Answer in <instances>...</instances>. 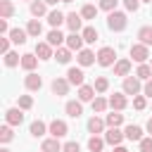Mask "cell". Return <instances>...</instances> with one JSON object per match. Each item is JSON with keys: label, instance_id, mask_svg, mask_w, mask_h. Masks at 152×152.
Masks as SVG:
<instances>
[{"label": "cell", "instance_id": "1", "mask_svg": "<svg viewBox=\"0 0 152 152\" xmlns=\"http://www.w3.org/2000/svg\"><path fill=\"white\" fill-rule=\"evenodd\" d=\"M126 26H128V17H126L124 12L114 10V12L107 14V28H109V31H116V33H119V31H124Z\"/></svg>", "mask_w": 152, "mask_h": 152}, {"label": "cell", "instance_id": "2", "mask_svg": "<svg viewBox=\"0 0 152 152\" xmlns=\"http://www.w3.org/2000/svg\"><path fill=\"white\" fill-rule=\"evenodd\" d=\"M116 62H119V59H116V50H114V48L104 45V48L97 50V64H100V66H114Z\"/></svg>", "mask_w": 152, "mask_h": 152}, {"label": "cell", "instance_id": "3", "mask_svg": "<svg viewBox=\"0 0 152 152\" xmlns=\"http://www.w3.org/2000/svg\"><path fill=\"white\" fill-rule=\"evenodd\" d=\"M131 59L133 62H138V64H147V59H150V48L147 45H142V43H135V45H131Z\"/></svg>", "mask_w": 152, "mask_h": 152}, {"label": "cell", "instance_id": "4", "mask_svg": "<svg viewBox=\"0 0 152 152\" xmlns=\"http://www.w3.org/2000/svg\"><path fill=\"white\" fill-rule=\"evenodd\" d=\"M66 81L76 88L86 86V74H83V66H69L66 69Z\"/></svg>", "mask_w": 152, "mask_h": 152}, {"label": "cell", "instance_id": "5", "mask_svg": "<svg viewBox=\"0 0 152 152\" xmlns=\"http://www.w3.org/2000/svg\"><path fill=\"white\" fill-rule=\"evenodd\" d=\"M48 133H50L52 138H64V135L69 133V126H66L64 119H52V121L48 124Z\"/></svg>", "mask_w": 152, "mask_h": 152}, {"label": "cell", "instance_id": "6", "mask_svg": "<svg viewBox=\"0 0 152 152\" xmlns=\"http://www.w3.org/2000/svg\"><path fill=\"white\" fill-rule=\"evenodd\" d=\"M140 90H142V86H140V78L138 76H126L124 78V88H121V93H126V95H140Z\"/></svg>", "mask_w": 152, "mask_h": 152}, {"label": "cell", "instance_id": "7", "mask_svg": "<svg viewBox=\"0 0 152 152\" xmlns=\"http://www.w3.org/2000/svg\"><path fill=\"white\" fill-rule=\"evenodd\" d=\"M52 95H57V97H64V95H69V88H71V83L66 81V76H57L55 81H52Z\"/></svg>", "mask_w": 152, "mask_h": 152}, {"label": "cell", "instance_id": "8", "mask_svg": "<svg viewBox=\"0 0 152 152\" xmlns=\"http://www.w3.org/2000/svg\"><path fill=\"white\" fill-rule=\"evenodd\" d=\"M109 107H112V112H124V109L128 107V95H126V93H114V95H109Z\"/></svg>", "mask_w": 152, "mask_h": 152}, {"label": "cell", "instance_id": "9", "mask_svg": "<svg viewBox=\"0 0 152 152\" xmlns=\"http://www.w3.org/2000/svg\"><path fill=\"white\" fill-rule=\"evenodd\" d=\"M5 124H10V126H21V124H24V109L10 107V109L5 112Z\"/></svg>", "mask_w": 152, "mask_h": 152}, {"label": "cell", "instance_id": "10", "mask_svg": "<svg viewBox=\"0 0 152 152\" xmlns=\"http://www.w3.org/2000/svg\"><path fill=\"white\" fill-rule=\"evenodd\" d=\"M66 28H69L71 33H81V31H83V17L76 14V12H69V14H66Z\"/></svg>", "mask_w": 152, "mask_h": 152}, {"label": "cell", "instance_id": "11", "mask_svg": "<svg viewBox=\"0 0 152 152\" xmlns=\"http://www.w3.org/2000/svg\"><path fill=\"white\" fill-rule=\"evenodd\" d=\"M33 52H36V57H38V59H43V62L55 57V52H52V45H50L48 40H40V43H36V50H33Z\"/></svg>", "mask_w": 152, "mask_h": 152}, {"label": "cell", "instance_id": "12", "mask_svg": "<svg viewBox=\"0 0 152 152\" xmlns=\"http://www.w3.org/2000/svg\"><path fill=\"white\" fill-rule=\"evenodd\" d=\"M76 62H78V66H90V64H95V62H97V55H95L93 50L83 48L81 52H76Z\"/></svg>", "mask_w": 152, "mask_h": 152}, {"label": "cell", "instance_id": "13", "mask_svg": "<svg viewBox=\"0 0 152 152\" xmlns=\"http://www.w3.org/2000/svg\"><path fill=\"white\" fill-rule=\"evenodd\" d=\"M45 40L57 50V48H62V43H66V36H64L59 28H50V31H48V36H45Z\"/></svg>", "mask_w": 152, "mask_h": 152}, {"label": "cell", "instance_id": "14", "mask_svg": "<svg viewBox=\"0 0 152 152\" xmlns=\"http://www.w3.org/2000/svg\"><path fill=\"white\" fill-rule=\"evenodd\" d=\"M24 86H26V90L36 93V90H40V88H43V78H40L36 71H28V74H26V78H24Z\"/></svg>", "mask_w": 152, "mask_h": 152}, {"label": "cell", "instance_id": "15", "mask_svg": "<svg viewBox=\"0 0 152 152\" xmlns=\"http://www.w3.org/2000/svg\"><path fill=\"white\" fill-rule=\"evenodd\" d=\"M124 138H126V135H124V131H119V128H107V131H104V142L112 145V147L121 145Z\"/></svg>", "mask_w": 152, "mask_h": 152}, {"label": "cell", "instance_id": "16", "mask_svg": "<svg viewBox=\"0 0 152 152\" xmlns=\"http://www.w3.org/2000/svg\"><path fill=\"white\" fill-rule=\"evenodd\" d=\"M124 135H126V140H131V142H140L145 135H142V128L140 126H135V124H128L126 128H124Z\"/></svg>", "mask_w": 152, "mask_h": 152}, {"label": "cell", "instance_id": "17", "mask_svg": "<svg viewBox=\"0 0 152 152\" xmlns=\"http://www.w3.org/2000/svg\"><path fill=\"white\" fill-rule=\"evenodd\" d=\"M83 43H86V40H83L81 33H69V36H66V48H69L71 52H81V50H83Z\"/></svg>", "mask_w": 152, "mask_h": 152}, {"label": "cell", "instance_id": "18", "mask_svg": "<svg viewBox=\"0 0 152 152\" xmlns=\"http://www.w3.org/2000/svg\"><path fill=\"white\" fill-rule=\"evenodd\" d=\"M64 112H66L71 119H78V116L83 114V102H81V100H69V102L64 104Z\"/></svg>", "mask_w": 152, "mask_h": 152}, {"label": "cell", "instance_id": "19", "mask_svg": "<svg viewBox=\"0 0 152 152\" xmlns=\"http://www.w3.org/2000/svg\"><path fill=\"white\" fill-rule=\"evenodd\" d=\"M48 24H50L52 28H59L62 24H66V14H62L59 10H50V12H48Z\"/></svg>", "mask_w": 152, "mask_h": 152}, {"label": "cell", "instance_id": "20", "mask_svg": "<svg viewBox=\"0 0 152 152\" xmlns=\"http://www.w3.org/2000/svg\"><path fill=\"white\" fill-rule=\"evenodd\" d=\"M131 66H133V62H131V59H126V57H124V59H119V62L114 64V76H124V78H126V76H131Z\"/></svg>", "mask_w": 152, "mask_h": 152}, {"label": "cell", "instance_id": "21", "mask_svg": "<svg viewBox=\"0 0 152 152\" xmlns=\"http://www.w3.org/2000/svg\"><path fill=\"white\" fill-rule=\"evenodd\" d=\"M104 128H107L104 119H100V116H90L88 119V133L97 135V133H104Z\"/></svg>", "mask_w": 152, "mask_h": 152}, {"label": "cell", "instance_id": "22", "mask_svg": "<svg viewBox=\"0 0 152 152\" xmlns=\"http://www.w3.org/2000/svg\"><path fill=\"white\" fill-rule=\"evenodd\" d=\"M24 71H33L36 66H38V57H36V52H26V55H21V64H19Z\"/></svg>", "mask_w": 152, "mask_h": 152}, {"label": "cell", "instance_id": "23", "mask_svg": "<svg viewBox=\"0 0 152 152\" xmlns=\"http://www.w3.org/2000/svg\"><path fill=\"white\" fill-rule=\"evenodd\" d=\"M28 133H31L33 138H43V135L48 133V124H45V121H40V119H36V121L28 126Z\"/></svg>", "mask_w": 152, "mask_h": 152}, {"label": "cell", "instance_id": "24", "mask_svg": "<svg viewBox=\"0 0 152 152\" xmlns=\"http://www.w3.org/2000/svg\"><path fill=\"white\" fill-rule=\"evenodd\" d=\"M62 142H59V138H48V140H43V145H40V152H62Z\"/></svg>", "mask_w": 152, "mask_h": 152}, {"label": "cell", "instance_id": "25", "mask_svg": "<svg viewBox=\"0 0 152 152\" xmlns=\"http://www.w3.org/2000/svg\"><path fill=\"white\" fill-rule=\"evenodd\" d=\"M95 97H97V95H95V88H93V86L86 83V86L78 88V100H81V102H93Z\"/></svg>", "mask_w": 152, "mask_h": 152}, {"label": "cell", "instance_id": "26", "mask_svg": "<svg viewBox=\"0 0 152 152\" xmlns=\"http://www.w3.org/2000/svg\"><path fill=\"white\" fill-rule=\"evenodd\" d=\"M14 2L12 0H0V19H12L14 17Z\"/></svg>", "mask_w": 152, "mask_h": 152}, {"label": "cell", "instance_id": "27", "mask_svg": "<svg viewBox=\"0 0 152 152\" xmlns=\"http://www.w3.org/2000/svg\"><path fill=\"white\" fill-rule=\"evenodd\" d=\"M26 33H28V38H38V36L43 33V24H40L38 19H28V24H26Z\"/></svg>", "mask_w": 152, "mask_h": 152}, {"label": "cell", "instance_id": "28", "mask_svg": "<svg viewBox=\"0 0 152 152\" xmlns=\"http://www.w3.org/2000/svg\"><path fill=\"white\" fill-rule=\"evenodd\" d=\"M26 38H28L26 28H12V31H10V40H12L14 45H24Z\"/></svg>", "mask_w": 152, "mask_h": 152}, {"label": "cell", "instance_id": "29", "mask_svg": "<svg viewBox=\"0 0 152 152\" xmlns=\"http://www.w3.org/2000/svg\"><path fill=\"white\" fill-rule=\"evenodd\" d=\"M104 124H107V128H119L124 124V114L121 112H112V114L104 116Z\"/></svg>", "mask_w": 152, "mask_h": 152}, {"label": "cell", "instance_id": "30", "mask_svg": "<svg viewBox=\"0 0 152 152\" xmlns=\"http://www.w3.org/2000/svg\"><path fill=\"white\" fill-rule=\"evenodd\" d=\"M31 14L38 19V17H48V5L43 0H33L31 2Z\"/></svg>", "mask_w": 152, "mask_h": 152}, {"label": "cell", "instance_id": "31", "mask_svg": "<svg viewBox=\"0 0 152 152\" xmlns=\"http://www.w3.org/2000/svg\"><path fill=\"white\" fill-rule=\"evenodd\" d=\"M97 10H100V7H95V5H90V2H88V5H83V7H81V12H78V14L83 17V21H90V19H95V17H97Z\"/></svg>", "mask_w": 152, "mask_h": 152}, {"label": "cell", "instance_id": "32", "mask_svg": "<svg viewBox=\"0 0 152 152\" xmlns=\"http://www.w3.org/2000/svg\"><path fill=\"white\" fill-rule=\"evenodd\" d=\"M138 38H140V43L142 45H152V26H140L138 28Z\"/></svg>", "mask_w": 152, "mask_h": 152}, {"label": "cell", "instance_id": "33", "mask_svg": "<svg viewBox=\"0 0 152 152\" xmlns=\"http://www.w3.org/2000/svg\"><path fill=\"white\" fill-rule=\"evenodd\" d=\"M55 59H57L59 64H69V62H71V50H69V48H57V50H55Z\"/></svg>", "mask_w": 152, "mask_h": 152}, {"label": "cell", "instance_id": "34", "mask_svg": "<svg viewBox=\"0 0 152 152\" xmlns=\"http://www.w3.org/2000/svg\"><path fill=\"white\" fill-rule=\"evenodd\" d=\"M102 147H104V138H100V135H90L88 138V150L90 152H102Z\"/></svg>", "mask_w": 152, "mask_h": 152}, {"label": "cell", "instance_id": "35", "mask_svg": "<svg viewBox=\"0 0 152 152\" xmlns=\"http://www.w3.org/2000/svg\"><path fill=\"white\" fill-rule=\"evenodd\" d=\"M135 76H138L140 81H150V78H152V66H150V64H138Z\"/></svg>", "mask_w": 152, "mask_h": 152}, {"label": "cell", "instance_id": "36", "mask_svg": "<svg viewBox=\"0 0 152 152\" xmlns=\"http://www.w3.org/2000/svg\"><path fill=\"white\" fill-rule=\"evenodd\" d=\"M81 36H83V40H86V43H95V40L100 38V36H97V28H95V26H86V28L81 31Z\"/></svg>", "mask_w": 152, "mask_h": 152}, {"label": "cell", "instance_id": "37", "mask_svg": "<svg viewBox=\"0 0 152 152\" xmlns=\"http://www.w3.org/2000/svg\"><path fill=\"white\" fill-rule=\"evenodd\" d=\"M93 88H95V93H107L109 90V78L107 76H97L95 83H93Z\"/></svg>", "mask_w": 152, "mask_h": 152}, {"label": "cell", "instance_id": "38", "mask_svg": "<svg viewBox=\"0 0 152 152\" xmlns=\"http://www.w3.org/2000/svg\"><path fill=\"white\" fill-rule=\"evenodd\" d=\"M90 104H93V112L102 114V112H104V109L109 107V100H107V97H100V95H97V97H95V100H93Z\"/></svg>", "mask_w": 152, "mask_h": 152}, {"label": "cell", "instance_id": "39", "mask_svg": "<svg viewBox=\"0 0 152 152\" xmlns=\"http://www.w3.org/2000/svg\"><path fill=\"white\" fill-rule=\"evenodd\" d=\"M12 138H14V131H12V126H10V124H5V126L0 128V142H2V145H7V142H12Z\"/></svg>", "mask_w": 152, "mask_h": 152}, {"label": "cell", "instance_id": "40", "mask_svg": "<svg viewBox=\"0 0 152 152\" xmlns=\"http://www.w3.org/2000/svg\"><path fill=\"white\" fill-rule=\"evenodd\" d=\"M19 64H21L19 52H12V50H10V52L5 55V66H10V69H12V66H19Z\"/></svg>", "mask_w": 152, "mask_h": 152}, {"label": "cell", "instance_id": "41", "mask_svg": "<svg viewBox=\"0 0 152 152\" xmlns=\"http://www.w3.org/2000/svg\"><path fill=\"white\" fill-rule=\"evenodd\" d=\"M17 107H19V109H24V112H28V109L33 107V97H31V95H19Z\"/></svg>", "mask_w": 152, "mask_h": 152}, {"label": "cell", "instance_id": "42", "mask_svg": "<svg viewBox=\"0 0 152 152\" xmlns=\"http://www.w3.org/2000/svg\"><path fill=\"white\" fill-rule=\"evenodd\" d=\"M145 107H147V97H145V95H135V97H133V109L142 112Z\"/></svg>", "mask_w": 152, "mask_h": 152}, {"label": "cell", "instance_id": "43", "mask_svg": "<svg viewBox=\"0 0 152 152\" xmlns=\"http://www.w3.org/2000/svg\"><path fill=\"white\" fill-rule=\"evenodd\" d=\"M116 2H119V0H100V5H97V7H100V10H104V12L109 14V12H114V10H116Z\"/></svg>", "mask_w": 152, "mask_h": 152}, {"label": "cell", "instance_id": "44", "mask_svg": "<svg viewBox=\"0 0 152 152\" xmlns=\"http://www.w3.org/2000/svg\"><path fill=\"white\" fill-rule=\"evenodd\" d=\"M140 152H152V135H147V138H142L140 142Z\"/></svg>", "mask_w": 152, "mask_h": 152}, {"label": "cell", "instance_id": "45", "mask_svg": "<svg viewBox=\"0 0 152 152\" xmlns=\"http://www.w3.org/2000/svg\"><path fill=\"white\" fill-rule=\"evenodd\" d=\"M62 152H81V145H78L76 140H69V142H64Z\"/></svg>", "mask_w": 152, "mask_h": 152}, {"label": "cell", "instance_id": "46", "mask_svg": "<svg viewBox=\"0 0 152 152\" xmlns=\"http://www.w3.org/2000/svg\"><path fill=\"white\" fill-rule=\"evenodd\" d=\"M124 7L128 12H138L140 10V0H124Z\"/></svg>", "mask_w": 152, "mask_h": 152}, {"label": "cell", "instance_id": "47", "mask_svg": "<svg viewBox=\"0 0 152 152\" xmlns=\"http://www.w3.org/2000/svg\"><path fill=\"white\" fill-rule=\"evenodd\" d=\"M10 43H12V40H10V36H2V38H0V52H2V55H7V52H10Z\"/></svg>", "mask_w": 152, "mask_h": 152}, {"label": "cell", "instance_id": "48", "mask_svg": "<svg viewBox=\"0 0 152 152\" xmlns=\"http://www.w3.org/2000/svg\"><path fill=\"white\" fill-rule=\"evenodd\" d=\"M10 26H7V19H0V36H10Z\"/></svg>", "mask_w": 152, "mask_h": 152}, {"label": "cell", "instance_id": "49", "mask_svg": "<svg viewBox=\"0 0 152 152\" xmlns=\"http://www.w3.org/2000/svg\"><path fill=\"white\" fill-rule=\"evenodd\" d=\"M142 95H145V97H152V78L145 81V86H142Z\"/></svg>", "mask_w": 152, "mask_h": 152}, {"label": "cell", "instance_id": "50", "mask_svg": "<svg viewBox=\"0 0 152 152\" xmlns=\"http://www.w3.org/2000/svg\"><path fill=\"white\" fill-rule=\"evenodd\" d=\"M145 128H147V133H150V135H152V116H150V119H147V126H145Z\"/></svg>", "mask_w": 152, "mask_h": 152}, {"label": "cell", "instance_id": "51", "mask_svg": "<svg viewBox=\"0 0 152 152\" xmlns=\"http://www.w3.org/2000/svg\"><path fill=\"white\" fill-rule=\"evenodd\" d=\"M114 152H128V150H126L124 145H116V147H114Z\"/></svg>", "mask_w": 152, "mask_h": 152}, {"label": "cell", "instance_id": "52", "mask_svg": "<svg viewBox=\"0 0 152 152\" xmlns=\"http://www.w3.org/2000/svg\"><path fill=\"white\" fill-rule=\"evenodd\" d=\"M45 5H57V2H62V0H43Z\"/></svg>", "mask_w": 152, "mask_h": 152}, {"label": "cell", "instance_id": "53", "mask_svg": "<svg viewBox=\"0 0 152 152\" xmlns=\"http://www.w3.org/2000/svg\"><path fill=\"white\" fill-rule=\"evenodd\" d=\"M0 152H12V150H7V147H2V150H0Z\"/></svg>", "mask_w": 152, "mask_h": 152}, {"label": "cell", "instance_id": "54", "mask_svg": "<svg viewBox=\"0 0 152 152\" xmlns=\"http://www.w3.org/2000/svg\"><path fill=\"white\" fill-rule=\"evenodd\" d=\"M62 2H74V0H62Z\"/></svg>", "mask_w": 152, "mask_h": 152}, {"label": "cell", "instance_id": "55", "mask_svg": "<svg viewBox=\"0 0 152 152\" xmlns=\"http://www.w3.org/2000/svg\"><path fill=\"white\" fill-rule=\"evenodd\" d=\"M140 2H152V0H140Z\"/></svg>", "mask_w": 152, "mask_h": 152}, {"label": "cell", "instance_id": "56", "mask_svg": "<svg viewBox=\"0 0 152 152\" xmlns=\"http://www.w3.org/2000/svg\"><path fill=\"white\" fill-rule=\"evenodd\" d=\"M150 66H152V57H150Z\"/></svg>", "mask_w": 152, "mask_h": 152}, {"label": "cell", "instance_id": "57", "mask_svg": "<svg viewBox=\"0 0 152 152\" xmlns=\"http://www.w3.org/2000/svg\"><path fill=\"white\" fill-rule=\"evenodd\" d=\"M28 2H33V0H28Z\"/></svg>", "mask_w": 152, "mask_h": 152}]
</instances>
